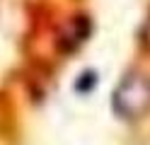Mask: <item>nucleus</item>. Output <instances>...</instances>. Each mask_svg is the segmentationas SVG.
<instances>
[{
    "label": "nucleus",
    "mask_w": 150,
    "mask_h": 145,
    "mask_svg": "<svg viewBox=\"0 0 150 145\" xmlns=\"http://www.w3.org/2000/svg\"><path fill=\"white\" fill-rule=\"evenodd\" d=\"M111 109L119 119H143L150 114V75L128 73L111 92Z\"/></svg>",
    "instance_id": "1"
},
{
    "label": "nucleus",
    "mask_w": 150,
    "mask_h": 145,
    "mask_svg": "<svg viewBox=\"0 0 150 145\" xmlns=\"http://www.w3.org/2000/svg\"><path fill=\"white\" fill-rule=\"evenodd\" d=\"M92 85H95V73H85L82 80L78 82V90H85V87H92Z\"/></svg>",
    "instance_id": "2"
},
{
    "label": "nucleus",
    "mask_w": 150,
    "mask_h": 145,
    "mask_svg": "<svg viewBox=\"0 0 150 145\" xmlns=\"http://www.w3.org/2000/svg\"><path fill=\"white\" fill-rule=\"evenodd\" d=\"M143 44L150 48V19L145 22V29H143Z\"/></svg>",
    "instance_id": "3"
}]
</instances>
